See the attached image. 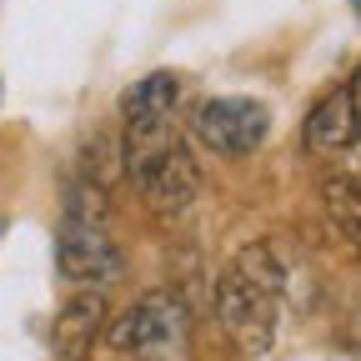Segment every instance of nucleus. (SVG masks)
Returning a JSON list of instances; mask_svg holds the SVG:
<instances>
[{"mask_svg":"<svg viewBox=\"0 0 361 361\" xmlns=\"http://www.w3.org/2000/svg\"><path fill=\"white\" fill-rule=\"evenodd\" d=\"M101 331H106V296L101 291H80V296H71L56 311V322H51V351L61 361H85L90 351H96Z\"/></svg>","mask_w":361,"mask_h":361,"instance_id":"obj_6","label":"nucleus"},{"mask_svg":"<svg viewBox=\"0 0 361 361\" xmlns=\"http://www.w3.org/2000/svg\"><path fill=\"white\" fill-rule=\"evenodd\" d=\"M322 211H326V221H331V231L361 251V180L346 176V171L326 176V180H322Z\"/></svg>","mask_w":361,"mask_h":361,"instance_id":"obj_9","label":"nucleus"},{"mask_svg":"<svg viewBox=\"0 0 361 361\" xmlns=\"http://www.w3.org/2000/svg\"><path fill=\"white\" fill-rule=\"evenodd\" d=\"M356 141H361V121H356V106H351V90L336 85V90H326V96L311 106V116H306V146L316 156H341Z\"/></svg>","mask_w":361,"mask_h":361,"instance_id":"obj_7","label":"nucleus"},{"mask_svg":"<svg viewBox=\"0 0 361 361\" xmlns=\"http://www.w3.org/2000/svg\"><path fill=\"white\" fill-rule=\"evenodd\" d=\"M56 271L75 286H101V281L121 276V246L96 221H66L61 241H56Z\"/></svg>","mask_w":361,"mask_h":361,"instance_id":"obj_4","label":"nucleus"},{"mask_svg":"<svg viewBox=\"0 0 361 361\" xmlns=\"http://www.w3.org/2000/svg\"><path fill=\"white\" fill-rule=\"evenodd\" d=\"M196 191H201V166L180 141L141 176V196H146V206L156 216H180L196 201Z\"/></svg>","mask_w":361,"mask_h":361,"instance_id":"obj_5","label":"nucleus"},{"mask_svg":"<svg viewBox=\"0 0 361 361\" xmlns=\"http://www.w3.org/2000/svg\"><path fill=\"white\" fill-rule=\"evenodd\" d=\"M346 90H351V106H356V121H361V66H356V75H351Z\"/></svg>","mask_w":361,"mask_h":361,"instance_id":"obj_10","label":"nucleus"},{"mask_svg":"<svg viewBox=\"0 0 361 361\" xmlns=\"http://www.w3.org/2000/svg\"><path fill=\"white\" fill-rule=\"evenodd\" d=\"M176 101H180V80L171 71H151L121 96V111H126V121H171Z\"/></svg>","mask_w":361,"mask_h":361,"instance_id":"obj_8","label":"nucleus"},{"mask_svg":"<svg viewBox=\"0 0 361 361\" xmlns=\"http://www.w3.org/2000/svg\"><path fill=\"white\" fill-rule=\"evenodd\" d=\"M286 291V261L271 241H256L226 261L216 276V316L221 331L246 356H261L276 336V301Z\"/></svg>","mask_w":361,"mask_h":361,"instance_id":"obj_1","label":"nucleus"},{"mask_svg":"<svg viewBox=\"0 0 361 361\" xmlns=\"http://www.w3.org/2000/svg\"><path fill=\"white\" fill-rule=\"evenodd\" d=\"M0 236H6V221H0Z\"/></svg>","mask_w":361,"mask_h":361,"instance_id":"obj_12","label":"nucleus"},{"mask_svg":"<svg viewBox=\"0 0 361 361\" xmlns=\"http://www.w3.org/2000/svg\"><path fill=\"white\" fill-rule=\"evenodd\" d=\"M191 130H196V141H201L206 151L236 161V156H251V151L266 141L271 111H266V101H256V96H216V101H206V106L196 111Z\"/></svg>","mask_w":361,"mask_h":361,"instance_id":"obj_3","label":"nucleus"},{"mask_svg":"<svg viewBox=\"0 0 361 361\" xmlns=\"http://www.w3.org/2000/svg\"><path fill=\"white\" fill-rule=\"evenodd\" d=\"M351 11H356V20H361V0H351Z\"/></svg>","mask_w":361,"mask_h":361,"instance_id":"obj_11","label":"nucleus"},{"mask_svg":"<svg viewBox=\"0 0 361 361\" xmlns=\"http://www.w3.org/2000/svg\"><path fill=\"white\" fill-rule=\"evenodd\" d=\"M111 346L130 351L135 361H191V311L171 291H151L146 301H135L116 331Z\"/></svg>","mask_w":361,"mask_h":361,"instance_id":"obj_2","label":"nucleus"}]
</instances>
